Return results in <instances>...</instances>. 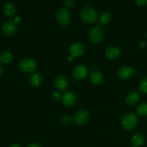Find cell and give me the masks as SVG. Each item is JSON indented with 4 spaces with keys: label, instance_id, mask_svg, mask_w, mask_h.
Returning <instances> with one entry per match:
<instances>
[{
    "label": "cell",
    "instance_id": "6da1fadb",
    "mask_svg": "<svg viewBox=\"0 0 147 147\" xmlns=\"http://www.w3.org/2000/svg\"><path fill=\"white\" fill-rule=\"evenodd\" d=\"M80 17L83 22L86 24H93L97 20L98 14L96 9L93 7L90 6H84L80 9Z\"/></svg>",
    "mask_w": 147,
    "mask_h": 147
},
{
    "label": "cell",
    "instance_id": "7a4b0ae2",
    "mask_svg": "<svg viewBox=\"0 0 147 147\" xmlns=\"http://www.w3.org/2000/svg\"><path fill=\"white\" fill-rule=\"evenodd\" d=\"M19 69L24 73H32L37 67L36 61L32 57H26L22 59L18 65Z\"/></svg>",
    "mask_w": 147,
    "mask_h": 147
},
{
    "label": "cell",
    "instance_id": "3957f363",
    "mask_svg": "<svg viewBox=\"0 0 147 147\" xmlns=\"http://www.w3.org/2000/svg\"><path fill=\"white\" fill-rule=\"evenodd\" d=\"M56 18L59 24L62 26H67L71 22L70 13L65 7H61L57 10L56 13Z\"/></svg>",
    "mask_w": 147,
    "mask_h": 147
},
{
    "label": "cell",
    "instance_id": "277c9868",
    "mask_svg": "<svg viewBox=\"0 0 147 147\" xmlns=\"http://www.w3.org/2000/svg\"><path fill=\"white\" fill-rule=\"evenodd\" d=\"M138 123L137 116L131 113H128L123 115L121 119V124L126 130H131L134 129Z\"/></svg>",
    "mask_w": 147,
    "mask_h": 147
},
{
    "label": "cell",
    "instance_id": "5b68a950",
    "mask_svg": "<svg viewBox=\"0 0 147 147\" xmlns=\"http://www.w3.org/2000/svg\"><path fill=\"white\" fill-rule=\"evenodd\" d=\"M88 74V69L83 65H78L73 68L72 76L76 81H81L84 80Z\"/></svg>",
    "mask_w": 147,
    "mask_h": 147
},
{
    "label": "cell",
    "instance_id": "8992f818",
    "mask_svg": "<svg viewBox=\"0 0 147 147\" xmlns=\"http://www.w3.org/2000/svg\"><path fill=\"white\" fill-rule=\"evenodd\" d=\"M88 36L89 40L93 43L97 44V43L100 42L103 40V36H104L103 29L100 27H99V26L93 27L89 31Z\"/></svg>",
    "mask_w": 147,
    "mask_h": 147
},
{
    "label": "cell",
    "instance_id": "52a82bcc",
    "mask_svg": "<svg viewBox=\"0 0 147 147\" xmlns=\"http://www.w3.org/2000/svg\"><path fill=\"white\" fill-rule=\"evenodd\" d=\"M89 119V113L86 109H80L74 115L73 121L78 126H83L86 122L88 121Z\"/></svg>",
    "mask_w": 147,
    "mask_h": 147
},
{
    "label": "cell",
    "instance_id": "ba28073f",
    "mask_svg": "<svg viewBox=\"0 0 147 147\" xmlns=\"http://www.w3.org/2000/svg\"><path fill=\"white\" fill-rule=\"evenodd\" d=\"M70 55L73 57H78L83 55L86 51L85 45L82 42H74L70 45L69 49Z\"/></svg>",
    "mask_w": 147,
    "mask_h": 147
},
{
    "label": "cell",
    "instance_id": "9c48e42d",
    "mask_svg": "<svg viewBox=\"0 0 147 147\" xmlns=\"http://www.w3.org/2000/svg\"><path fill=\"white\" fill-rule=\"evenodd\" d=\"M2 31L7 36H14L17 32V27L14 21H7L3 24Z\"/></svg>",
    "mask_w": 147,
    "mask_h": 147
},
{
    "label": "cell",
    "instance_id": "30bf717a",
    "mask_svg": "<svg viewBox=\"0 0 147 147\" xmlns=\"http://www.w3.org/2000/svg\"><path fill=\"white\" fill-rule=\"evenodd\" d=\"M135 74V70L131 67L123 66L119 69L117 72V76L121 80H127L131 78Z\"/></svg>",
    "mask_w": 147,
    "mask_h": 147
},
{
    "label": "cell",
    "instance_id": "8fae6325",
    "mask_svg": "<svg viewBox=\"0 0 147 147\" xmlns=\"http://www.w3.org/2000/svg\"><path fill=\"white\" fill-rule=\"evenodd\" d=\"M62 101L63 104L67 107H72L76 104L77 101V97L73 92L67 91L62 96Z\"/></svg>",
    "mask_w": 147,
    "mask_h": 147
},
{
    "label": "cell",
    "instance_id": "7c38bea8",
    "mask_svg": "<svg viewBox=\"0 0 147 147\" xmlns=\"http://www.w3.org/2000/svg\"><path fill=\"white\" fill-rule=\"evenodd\" d=\"M54 85L55 87L58 90L64 91L65 90L67 89V86H68V80L65 76L60 75V76H57L55 78Z\"/></svg>",
    "mask_w": 147,
    "mask_h": 147
},
{
    "label": "cell",
    "instance_id": "4fadbf2b",
    "mask_svg": "<svg viewBox=\"0 0 147 147\" xmlns=\"http://www.w3.org/2000/svg\"><path fill=\"white\" fill-rule=\"evenodd\" d=\"M121 54V50L116 46H111L108 47L105 52V55L109 60H115L118 58Z\"/></svg>",
    "mask_w": 147,
    "mask_h": 147
},
{
    "label": "cell",
    "instance_id": "5bb4252c",
    "mask_svg": "<svg viewBox=\"0 0 147 147\" xmlns=\"http://www.w3.org/2000/svg\"><path fill=\"white\" fill-rule=\"evenodd\" d=\"M90 80L93 84L98 86L103 81V76L99 71L94 70L90 74Z\"/></svg>",
    "mask_w": 147,
    "mask_h": 147
},
{
    "label": "cell",
    "instance_id": "9a60e30c",
    "mask_svg": "<svg viewBox=\"0 0 147 147\" xmlns=\"http://www.w3.org/2000/svg\"><path fill=\"white\" fill-rule=\"evenodd\" d=\"M3 12L7 17H14L16 13V7L11 2H7L3 7Z\"/></svg>",
    "mask_w": 147,
    "mask_h": 147
},
{
    "label": "cell",
    "instance_id": "2e32d148",
    "mask_svg": "<svg viewBox=\"0 0 147 147\" xmlns=\"http://www.w3.org/2000/svg\"><path fill=\"white\" fill-rule=\"evenodd\" d=\"M42 81V78L40 73H33L30 76V79H29V82L31 86L34 88L39 87L41 85Z\"/></svg>",
    "mask_w": 147,
    "mask_h": 147
},
{
    "label": "cell",
    "instance_id": "e0dca14e",
    "mask_svg": "<svg viewBox=\"0 0 147 147\" xmlns=\"http://www.w3.org/2000/svg\"><path fill=\"white\" fill-rule=\"evenodd\" d=\"M140 100V95L137 92H131L127 95L126 98V101L130 106L136 104Z\"/></svg>",
    "mask_w": 147,
    "mask_h": 147
},
{
    "label": "cell",
    "instance_id": "ac0fdd59",
    "mask_svg": "<svg viewBox=\"0 0 147 147\" xmlns=\"http://www.w3.org/2000/svg\"><path fill=\"white\" fill-rule=\"evenodd\" d=\"M13 60V55L8 51H4L0 53V63L7 65L11 63Z\"/></svg>",
    "mask_w": 147,
    "mask_h": 147
},
{
    "label": "cell",
    "instance_id": "d6986e66",
    "mask_svg": "<svg viewBox=\"0 0 147 147\" xmlns=\"http://www.w3.org/2000/svg\"><path fill=\"white\" fill-rule=\"evenodd\" d=\"M144 143V138L141 134H136L131 138V144L133 147H139Z\"/></svg>",
    "mask_w": 147,
    "mask_h": 147
},
{
    "label": "cell",
    "instance_id": "ffe728a7",
    "mask_svg": "<svg viewBox=\"0 0 147 147\" xmlns=\"http://www.w3.org/2000/svg\"><path fill=\"white\" fill-rule=\"evenodd\" d=\"M111 20V14L109 11H104L102 13L99 18V23L101 25H106L110 22Z\"/></svg>",
    "mask_w": 147,
    "mask_h": 147
},
{
    "label": "cell",
    "instance_id": "44dd1931",
    "mask_svg": "<svg viewBox=\"0 0 147 147\" xmlns=\"http://www.w3.org/2000/svg\"><path fill=\"white\" fill-rule=\"evenodd\" d=\"M136 113L140 116H147V102H142L138 105Z\"/></svg>",
    "mask_w": 147,
    "mask_h": 147
},
{
    "label": "cell",
    "instance_id": "7402d4cb",
    "mask_svg": "<svg viewBox=\"0 0 147 147\" xmlns=\"http://www.w3.org/2000/svg\"><path fill=\"white\" fill-rule=\"evenodd\" d=\"M139 90L142 93L147 94V78H144L139 84Z\"/></svg>",
    "mask_w": 147,
    "mask_h": 147
},
{
    "label": "cell",
    "instance_id": "603a6c76",
    "mask_svg": "<svg viewBox=\"0 0 147 147\" xmlns=\"http://www.w3.org/2000/svg\"><path fill=\"white\" fill-rule=\"evenodd\" d=\"M71 119H70V116H66V115H65V116H63V118L61 119V121L62 123H63V124L65 125H67V124H70V122H71Z\"/></svg>",
    "mask_w": 147,
    "mask_h": 147
},
{
    "label": "cell",
    "instance_id": "cb8c5ba5",
    "mask_svg": "<svg viewBox=\"0 0 147 147\" xmlns=\"http://www.w3.org/2000/svg\"><path fill=\"white\" fill-rule=\"evenodd\" d=\"M136 3L139 7H145L147 5V0H136Z\"/></svg>",
    "mask_w": 147,
    "mask_h": 147
},
{
    "label": "cell",
    "instance_id": "d4e9b609",
    "mask_svg": "<svg viewBox=\"0 0 147 147\" xmlns=\"http://www.w3.org/2000/svg\"><path fill=\"white\" fill-rule=\"evenodd\" d=\"M52 96H53V98L55 99V100H59L60 98V93H57V92H54L53 95H52Z\"/></svg>",
    "mask_w": 147,
    "mask_h": 147
},
{
    "label": "cell",
    "instance_id": "484cf974",
    "mask_svg": "<svg viewBox=\"0 0 147 147\" xmlns=\"http://www.w3.org/2000/svg\"><path fill=\"white\" fill-rule=\"evenodd\" d=\"M65 2L67 6H73L74 4V1L73 0H65Z\"/></svg>",
    "mask_w": 147,
    "mask_h": 147
},
{
    "label": "cell",
    "instance_id": "4316f807",
    "mask_svg": "<svg viewBox=\"0 0 147 147\" xmlns=\"http://www.w3.org/2000/svg\"><path fill=\"white\" fill-rule=\"evenodd\" d=\"M27 147H41V146H40V145L38 144L32 143L30 144H29Z\"/></svg>",
    "mask_w": 147,
    "mask_h": 147
},
{
    "label": "cell",
    "instance_id": "83f0119b",
    "mask_svg": "<svg viewBox=\"0 0 147 147\" xmlns=\"http://www.w3.org/2000/svg\"><path fill=\"white\" fill-rule=\"evenodd\" d=\"M146 42H142L140 44V45H139V47H140L141 48H142V47H144L145 46H146Z\"/></svg>",
    "mask_w": 147,
    "mask_h": 147
},
{
    "label": "cell",
    "instance_id": "f1b7e54d",
    "mask_svg": "<svg viewBox=\"0 0 147 147\" xmlns=\"http://www.w3.org/2000/svg\"><path fill=\"white\" fill-rule=\"evenodd\" d=\"M20 17H15V19H14V22L15 23H18V22H20Z\"/></svg>",
    "mask_w": 147,
    "mask_h": 147
},
{
    "label": "cell",
    "instance_id": "f546056e",
    "mask_svg": "<svg viewBox=\"0 0 147 147\" xmlns=\"http://www.w3.org/2000/svg\"><path fill=\"white\" fill-rule=\"evenodd\" d=\"M2 74H3V69H2V67L0 66V77L2 76Z\"/></svg>",
    "mask_w": 147,
    "mask_h": 147
},
{
    "label": "cell",
    "instance_id": "4dcf8cb0",
    "mask_svg": "<svg viewBox=\"0 0 147 147\" xmlns=\"http://www.w3.org/2000/svg\"><path fill=\"white\" fill-rule=\"evenodd\" d=\"M10 147H21L20 146V145H18V144H12L11 145V146Z\"/></svg>",
    "mask_w": 147,
    "mask_h": 147
}]
</instances>
